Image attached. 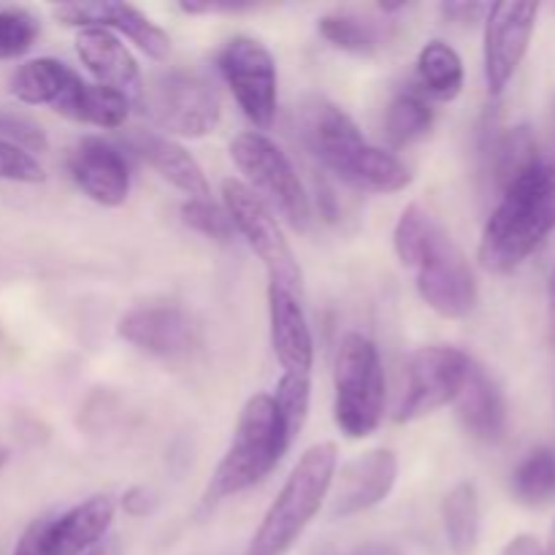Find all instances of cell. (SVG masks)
I'll use <instances>...</instances> for the list:
<instances>
[{
    "label": "cell",
    "mask_w": 555,
    "mask_h": 555,
    "mask_svg": "<svg viewBox=\"0 0 555 555\" xmlns=\"http://www.w3.org/2000/svg\"><path fill=\"white\" fill-rule=\"evenodd\" d=\"M540 157V146H537L534 133H531L526 125L518 128H507L504 133H499L491 144V177L496 182V188H507L518 173H524L526 168L534 166Z\"/></svg>",
    "instance_id": "27"
},
{
    "label": "cell",
    "mask_w": 555,
    "mask_h": 555,
    "mask_svg": "<svg viewBox=\"0 0 555 555\" xmlns=\"http://www.w3.org/2000/svg\"><path fill=\"white\" fill-rule=\"evenodd\" d=\"M442 233L444 228L423 206L410 204L393 228V249L406 269H417Z\"/></svg>",
    "instance_id": "28"
},
{
    "label": "cell",
    "mask_w": 555,
    "mask_h": 555,
    "mask_svg": "<svg viewBox=\"0 0 555 555\" xmlns=\"http://www.w3.org/2000/svg\"><path fill=\"white\" fill-rule=\"evenodd\" d=\"M434 128V106L415 85L396 92L385 112V139L390 146H410Z\"/></svg>",
    "instance_id": "25"
},
{
    "label": "cell",
    "mask_w": 555,
    "mask_h": 555,
    "mask_svg": "<svg viewBox=\"0 0 555 555\" xmlns=\"http://www.w3.org/2000/svg\"><path fill=\"white\" fill-rule=\"evenodd\" d=\"M282 417L269 393H258L244 404L233 428L231 444L206 486L201 507L215 509L225 499L238 496L271 475L291 450Z\"/></svg>",
    "instance_id": "3"
},
{
    "label": "cell",
    "mask_w": 555,
    "mask_h": 555,
    "mask_svg": "<svg viewBox=\"0 0 555 555\" xmlns=\"http://www.w3.org/2000/svg\"><path fill=\"white\" fill-rule=\"evenodd\" d=\"M182 222L188 228H193L195 233L206 238H215V242H231L236 228H233L231 217L222 206L211 204L209 198H190L182 204Z\"/></svg>",
    "instance_id": "31"
},
{
    "label": "cell",
    "mask_w": 555,
    "mask_h": 555,
    "mask_svg": "<svg viewBox=\"0 0 555 555\" xmlns=\"http://www.w3.org/2000/svg\"><path fill=\"white\" fill-rule=\"evenodd\" d=\"M9 92L27 106H49L74 122L103 130L122 128L130 114V103L119 92L90 85L57 57L27 60L11 76Z\"/></svg>",
    "instance_id": "5"
},
{
    "label": "cell",
    "mask_w": 555,
    "mask_h": 555,
    "mask_svg": "<svg viewBox=\"0 0 555 555\" xmlns=\"http://www.w3.org/2000/svg\"><path fill=\"white\" fill-rule=\"evenodd\" d=\"M547 320H551V339L555 345V266L551 271V280H547Z\"/></svg>",
    "instance_id": "38"
},
{
    "label": "cell",
    "mask_w": 555,
    "mask_h": 555,
    "mask_svg": "<svg viewBox=\"0 0 555 555\" xmlns=\"http://www.w3.org/2000/svg\"><path fill=\"white\" fill-rule=\"evenodd\" d=\"M76 54L92 74L95 85L119 92L130 106L141 103L144 81H141L139 63L122 43V38L103 27H81L76 36Z\"/></svg>",
    "instance_id": "19"
},
{
    "label": "cell",
    "mask_w": 555,
    "mask_h": 555,
    "mask_svg": "<svg viewBox=\"0 0 555 555\" xmlns=\"http://www.w3.org/2000/svg\"><path fill=\"white\" fill-rule=\"evenodd\" d=\"M146 112L157 128L179 139H204L220 125V95L198 70L173 68L144 87Z\"/></svg>",
    "instance_id": "9"
},
{
    "label": "cell",
    "mask_w": 555,
    "mask_h": 555,
    "mask_svg": "<svg viewBox=\"0 0 555 555\" xmlns=\"http://www.w3.org/2000/svg\"><path fill=\"white\" fill-rule=\"evenodd\" d=\"M545 555H555V526H553V531H551V542H547Z\"/></svg>",
    "instance_id": "40"
},
{
    "label": "cell",
    "mask_w": 555,
    "mask_h": 555,
    "mask_svg": "<svg viewBox=\"0 0 555 555\" xmlns=\"http://www.w3.org/2000/svg\"><path fill=\"white\" fill-rule=\"evenodd\" d=\"M36 38V16L22 9H0V60L22 57Z\"/></svg>",
    "instance_id": "32"
},
{
    "label": "cell",
    "mask_w": 555,
    "mask_h": 555,
    "mask_svg": "<svg viewBox=\"0 0 555 555\" xmlns=\"http://www.w3.org/2000/svg\"><path fill=\"white\" fill-rule=\"evenodd\" d=\"M555 231V166L537 160L499 190L482 228L480 263L491 274H513Z\"/></svg>",
    "instance_id": "2"
},
{
    "label": "cell",
    "mask_w": 555,
    "mask_h": 555,
    "mask_svg": "<svg viewBox=\"0 0 555 555\" xmlns=\"http://www.w3.org/2000/svg\"><path fill=\"white\" fill-rule=\"evenodd\" d=\"M52 14L70 27H103L114 36H125L141 49L146 57L166 60L171 54V38L157 27L150 16L130 3H63L54 5Z\"/></svg>",
    "instance_id": "17"
},
{
    "label": "cell",
    "mask_w": 555,
    "mask_h": 555,
    "mask_svg": "<svg viewBox=\"0 0 555 555\" xmlns=\"http://www.w3.org/2000/svg\"><path fill=\"white\" fill-rule=\"evenodd\" d=\"M271 350L287 374H312L314 336L309 328L304 301L285 287L269 285Z\"/></svg>",
    "instance_id": "20"
},
{
    "label": "cell",
    "mask_w": 555,
    "mask_h": 555,
    "mask_svg": "<svg viewBox=\"0 0 555 555\" xmlns=\"http://www.w3.org/2000/svg\"><path fill=\"white\" fill-rule=\"evenodd\" d=\"M68 171L76 188L95 204L122 206L130 193V168L122 152L106 139L87 135L68 157Z\"/></svg>",
    "instance_id": "18"
},
{
    "label": "cell",
    "mask_w": 555,
    "mask_h": 555,
    "mask_svg": "<svg viewBox=\"0 0 555 555\" xmlns=\"http://www.w3.org/2000/svg\"><path fill=\"white\" fill-rule=\"evenodd\" d=\"M442 526L450 551L455 555H469L480 537V499L472 482H459L450 488L442 502Z\"/></svg>",
    "instance_id": "26"
},
{
    "label": "cell",
    "mask_w": 555,
    "mask_h": 555,
    "mask_svg": "<svg viewBox=\"0 0 555 555\" xmlns=\"http://www.w3.org/2000/svg\"><path fill=\"white\" fill-rule=\"evenodd\" d=\"M117 334L135 350L163 358V361L188 356L198 341L193 318L173 304H146V307L130 309L119 320Z\"/></svg>",
    "instance_id": "16"
},
{
    "label": "cell",
    "mask_w": 555,
    "mask_h": 555,
    "mask_svg": "<svg viewBox=\"0 0 555 555\" xmlns=\"http://www.w3.org/2000/svg\"><path fill=\"white\" fill-rule=\"evenodd\" d=\"M537 3H491L486 14L482 60L491 95H502L518 74L537 27Z\"/></svg>",
    "instance_id": "14"
},
{
    "label": "cell",
    "mask_w": 555,
    "mask_h": 555,
    "mask_svg": "<svg viewBox=\"0 0 555 555\" xmlns=\"http://www.w3.org/2000/svg\"><path fill=\"white\" fill-rule=\"evenodd\" d=\"M117 504L112 496H90L63 513H49L22 531L14 555H85L112 529Z\"/></svg>",
    "instance_id": "11"
},
{
    "label": "cell",
    "mask_w": 555,
    "mask_h": 555,
    "mask_svg": "<svg viewBox=\"0 0 555 555\" xmlns=\"http://www.w3.org/2000/svg\"><path fill=\"white\" fill-rule=\"evenodd\" d=\"M85 555H122V553H119L117 545H112V542H106V545L92 547V551H87Z\"/></svg>",
    "instance_id": "39"
},
{
    "label": "cell",
    "mask_w": 555,
    "mask_h": 555,
    "mask_svg": "<svg viewBox=\"0 0 555 555\" xmlns=\"http://www.w3.org/2000/svg\"><path fill=\"white\" fill-rule=\"evenodd\" d=\"M271 399H274L276 412H280L287 439L293 442L307 426L309 404H312V374L282 372L280 383H276V393Z\"/></svg>",
    "instance_id": "30"
},
{
    "label": "cell",
    "mask_w": 555,
    "mask_h": 555,
    "mask_svg": "<svg viewBox=\"0 0 555 555\" xmlns=\"http://www.w3.org/2000/svg\"><path fill=\"white\" fill-rule=\"evenodd\" d=\"M499 555H545V547L540 545V540L531 534H518L502 547Z\"/></svg>",
    "instance_id": "37"
},
{
    "label": "cell",
    "mask_w": 555,
    "mask_h": 555,
    "mask_svg": "<svg viewBox=\"0 0 555 555\" xmlns=\"http://www.w3.org/2000/svg\"><path fill=\"white\" fill-rule=\"evenodd\" d=\"M231 160L244 173V188L258 195L274 217L304 233L312 225V204L296 166L276 141L253 130L231 141Z\"/></svg>",
    "instance_id": "6"
},
{
    "label": "cell",
    "mask_w": 555,
    "mask_h": 555,
    "mask_svg": "<svg viewBox=\"0 0 555 555\" xmlns=\"http://www.w3.org/2000/svg\"><path fill=\"white\" fill-rule=\"evenodd\" d=\"M304 144L334 177L363 193H401L412 182L406 163L363 139L356 119L328 98L312 95L298 108Z\"/></svg>",
    "instance_id": "1"
},
{
    "label": "cell",
    "mask_w": 555,
    "mask_h": 555,
    "mask_svg": "<svg viewBox=\"0 0 555 555\" xmlns=\"http://www.w3.org/2000/svg\"><path fill=\"white\" fill-rule=\"evenodd\" d=\"M385 372L377 345L363 334L341 339L334 363V421L347 439H366L383 423Z\"/></svg>",
    "instance_id": "7"
},
{
    "label": "cell",
    "mask_w": 555,
    "mask_h": 555,
    "mask_svg": "<svg viewBox=\"0 0 555 555\" xmlns=\"http://www.w3.org/2000/svg\"><path fill=\"white\" fill-rule=\"evenodd\" d=\"M155 507H157V499L152 496L146 488H130V491L122 496V509L128 515H133V518H144V515H150Z\"/></svg>",
    "instance_id": "36"
},
{
    "label": "cell",
    "mask_w": 555,
    "mask_h": 555,
    "mask_svg": "<svg viewBox=\"0 0 555 555\" xmlns=\"http://www.w3.org/2000/svg\"><path fill=\"white\" fill-rule=\"evenodd\" d=\"M464 60L442 38H434L417 54V74L415 87L428 98V101L450 103L464 90Z\"/></svg>",
    "instance_id": "23"
},
{
    "label": "cell",
    "mask_w": 555,
    "mask_h": 555,
    "mask_svg": "<svg viewBox=\"0 0 555 555\" xmlns=\"http://www.w3.org/2000/svg\"><path fill=\"white\" fill-rule=\"evenodd\" d=\"M318 30L334 49L350 54H374L388 41V30L374 16L356 9H336L318 20Z\"/></svg>",
    "instance_id": "24"
},
{
    "label": "cell",
    "mask_w": 555,
    "mask_h": 555,
    "mask_svg": "<svg viewBox=\"0 0 555 555\" xmlns=\"http://www.w3.org/2000/svg\"><path fill=\"white\" fill-rule=\"evenodd\" d=\"M0 179L20 184H38L47 179V173H43V166L38 163L36 155L0 139Z\"/></svg>",
    "instance_id": "34"
},
{
    "label": "cell",
    "mask_w": 555,
    "mask_h": 555,
    "mask_svg": "<svg viewBox=\"0 0 555 555\" xmlns=\"http://www.w3.org/2000/svg\"><path fill=\"white\" fill-rule=\"evenodd\" d=\"M472 358L459 347L431 345L412 352L404 363V390L396 404V423H412L442 406L455 404L466 377H469Z\"/></svg>",
    "instance_id": "10"
},
{
    "label": "cell",
    "mask_w": 555,
    "mask_h": 555,
    "mask_svg": "<svg viewBox=\"0 0 555 555\" xmlns=\"http://www.w3.org/2000/svg\"><path fill=\"white\" fill-rule=\"evenodd\" d=\"M5 459H9V453H5V450H3V448H0V466H3V464H5Z\"/></svg>",
    "instance_id": "41"
},
{
    "label": "cell",
    "mask_w": 555,
    "mask_h": 555,
    "mask_svg": "<svg viewBox=\"0 0 555 555\" xmlns=\"http://www.w3.org/2000/svg\"><path fill=\"white\" fill-rule=\"evenodd\" d=\"M417 296L423 298L431 312L444 320H461L475 312L477 307V280L464 253L455 247L448 231L437 238L431 253L417 266Z\"/></svg>",
    "instance_id": "13"
},
{
    "label": "cell",
    "mask_w": 555,
    "mask_h": 555,
    "mask_svg": "<svg viewBox=\"0 0 555 555\" xmlns=\"http://www.w3.org/2000/svg\"><path fill=\"white\" fill-rule=\"evenodd\" d=\"M399 480V459L393 450H369L347 461L334 475L331 486V515L334 518H352L366 509L379 507L393 493Z\"/></svg>",
    "instance_id": "15"
},
{
    "label": "cell",
    "mask_w": 555,
    "mask_h": 555,
    "mask_svg": "<svg viewBox=\"0 0 555 555\" xmlns=\"http://www.w3.org/2000/svg\"><path fill=\"white\" fill-rule=\"evenodd\" d=\"M461 426L472 439L486 444L502 442L507 434V401L496 379L482 366L472 363L469 377L455 399Z\"/></svg>",
    "instance_id": "22"
},
{
    "label": "cell",
    "mask_w": 555,
    "mask_h": 555,
    "mask_svg": "<svg viewBox=\"0 0 555 555\" xmlns=\"http://www.w3.org/2000/svg\"><path fill=\"white\" fill-rule=\"evenodd\" d=\"M128 146L152 168L166 179L171 188L182 190L190 198H209V182H206L204 168L198 166L193 155L184 150L171 135L155 133V130L135 128L128 133Z\"/></svg>",
    "instance_id": "21"
},
{
    "label": "cell",
    "mask_w": 555,
    "mask_h": 555,
    "mask_svg": "<svg viewBox=\"0 0 555 555\" xmlns=\"http://www.w3.org/2000/svg\"><path fill=\"white\" fill-rule=\"evenodd\" d=\"M442 14L455 25H475V22L486 20L488 3H444Z\"/></svg>",
    "instance_id": "35"
},
{
    "label": "cell",
    "mask_w": 555,
    "mask_h": 555,
    "mask_svg": "<svg viewBox=\"0 0 555 555\" xmlns=\"http://www.w3.org/2000/svg\"><path fill=\"white\" fill-rule=\"evenodd\" d=\"M339 450L334 442H318L298 459L282 491L266 509L244 555H287L323 509L334 486Z\"/></svg>",
    "instance_id": "4"
},
{
    "label": "cell",
    "mask_w": 555,
    "mask_h": 555,
    "mask_svg": "<svg viewBox=\"0 0 555 555\" xmlns=\"http://www.w3.org/2000/svg\"><path fill=\"white\" fill-rule=\"evenodd\" d=\"M0 139L22 146L30 155L33 152H43L49 146L47 133H43L36 119L20 112H9V108H0Z\"/></svg>",
    "instance_id": "33"
},
{
    "label": "cell",
    "mask_w": 555,
    "mask_h": 555,
    "mask_svg": "<svg viewBox=\"0 0 555 555\" xmlns=\"http://www.w3.org/2000/svg\"><path fill=\"white\" fill-rule=\"evenodd\" d=\"M217 68L244 117L260 130L271 128L276 117V85H280L271 49L258 38L236 36L220 49Z\"/></svg>",
    "instance_id": "12"
},
{
    "label": "cell",
    "mask_w": 555,
    "mask_h": 555,
    "mask_svg": "<svg viewBox=\"0 0 555 555\" xmlns=\"http://www.w3.org/2000/svg\"><path fill=\"white\" fill-rule=\"evenodd\" d=\"M513 493L526 507H542L555 496V453L537 448L513 472Z\"/></svg>",
    "instance_id": "29"
},
{
    "label": "cell",
    "mask_w": 555,
    "mask_h": 555,
    "mask_svg": "<svg viewBox=\"0 0 555 555\" xmlns=\"http://www.w3.org/2000/svg\"><path fill=\"white\" fill-rule=\"evenodd\" d=\"M222 204H225L228 217H231L236 233H242L244 242L249 244L258 260L269 274V285L285 287L304 298V271L298 266L296 253L287 244L282 233L280 220L269 211V206L249 193L238 179H225L222 182Z\"/></svg>",
    "instance_id": "8"
}]
</instances>
